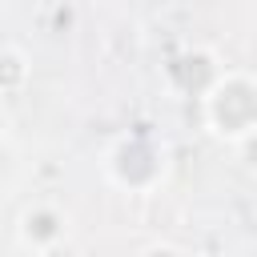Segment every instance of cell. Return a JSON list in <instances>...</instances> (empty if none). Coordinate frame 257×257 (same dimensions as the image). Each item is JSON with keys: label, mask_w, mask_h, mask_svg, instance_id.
I'll return each instance as SVG.
<instances>
[{"label": "cell", "mask_w": 257, "mask_h": 257, "mask_svg": "<svg viewBox=\"0 0 257 257\" xmlns=\"http://www.w3.org/2000/svg\"><path fill=\"white\" fill-rule=\"evenodd\" d=\"M205 124L225 141H245L257 133V76L249 72H221V80L201 96Z\"/></svg>", "instance_id": "1"}, {"label": "cell", "mask_w": 257, "mask_h": 257, "mask_svg": "<svg viewBox=\"0 0 257 257\" xmlns=\"http://www.w3.org/2000/svg\"><path fill=\"white\" fill-rule=\"evenodd\" d=\"M161 169H165V157H161V153L153 149V141H145V137L120 141V145L112 149V157H108V173H112V181L124 185V189H149V185L161 177Z\"/></svg>", "instance_id": "2"}, {"label": "cell", "mask_w": 257, "mask_h": 257, "mask_svg": "<svg viewBox=\"0 0 257 257\" xmlns=\"http://www.w3.org/2000/svg\"><path fill=\"white\" fill-rule=\"evenodd\" d=\"M64 217L52 209V205H28L24 213H20V225H16V237H20V245L24 249H32V253H48V249H56L60 241H64Z\"/></svg>", "instance_id": "3"}, {"label": "cell", "mask_w": 257, "mask_h": 257, "mask_svg": "<svg viewBox=\"0 0 257 257\" xmlns=\"http://www.w3.org/2000/svg\"><path fill=\"white\" fill-rule=\"evenodd\" d=\"M0 72H4V92L12 96V92L20 88V80H24V56H20V48L4 44V52H0Z\"/></svg>", "instance_id": "4"}, {"label": "cell", "mask_w": 257, "mask_h": 257, "mask_svg": "<svg viewBox=\"0 0 257 257\" xmlns=\"http://www.w3.org/2000/svg\"><path fill=\"white\" fill-rule=\"evenodd\" d=\"M237 153H241V161L249 169H257V133H249L245 141H237Z\"/></svg>", "instance_id": "5"}, {"label": "cell", "mask_w": 257, "mask_h": 257, "mask_svg": "<svg viewBox=\"0 0 257 257\" xmlns=\"http://www.w3.org/2000/svg\"><path fill=\"white\" fill-rule=\"evenodd\" d=\"M141 257H185L181 249H173V245H149Z\"/></svg>", "instance_id": "6"}]
</instances>
